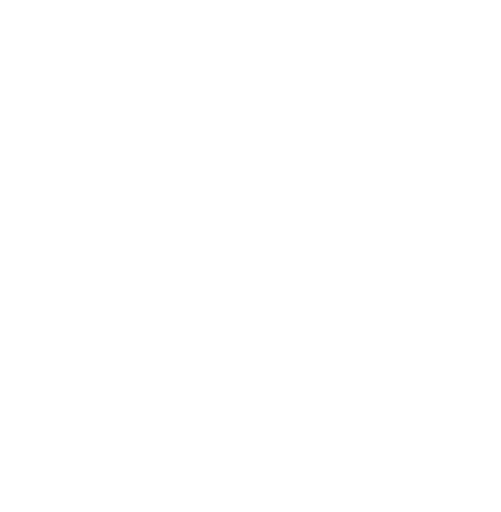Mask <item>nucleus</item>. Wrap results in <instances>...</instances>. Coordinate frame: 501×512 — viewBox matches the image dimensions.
Segmentation results:
<instances>
[]
</instances>
